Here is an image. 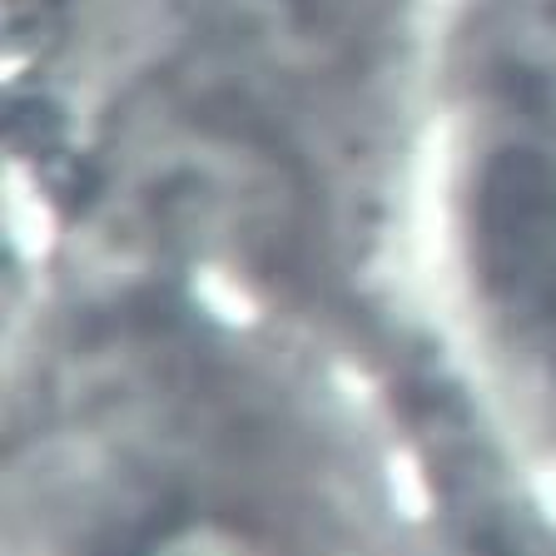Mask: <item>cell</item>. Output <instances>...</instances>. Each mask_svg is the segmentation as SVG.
<instances>
[{"mask_svg":"<svg viewBox=\"0 0 556 556\" xmlns=\"http://www.w3.org/2000/svg\"><path fill=\"white\" fill-rule=\"evenodd\" d=\"M497 60L521 104L556 135V0H502Z\"/></svg>","mask_w":556,"mask_h":556,"instance_id":"cell-4","label":"cell"},{"mask_svg":"<svg viewBox=\"0 0 556 556\" xmlns=\"http://www.w3.org/2000/svg\"><path fill=\"white\" fill-rule=\"evenodd\" d=\"M110 199L160 249L224 258L274 254L293 219V185L264 139L189 110L135 129Z\"/></svg>","mask_w":556,"mask_h":556,"instance_id":"cell-1","label":"cell"},{"mask_svg":"<svg viewBox=\"0 0 556 556\" xmlns=\"http://www.w3.org/2000/svg\"><path fill=\"white\" fill-rule=\"evenodd\" d=\"M472 194L482 293L556 382V150L497 144Z\"/></svg>","mask_w":556,"mask_h":556,"instance_id":"cell-2","label":"cell"},{"mask_svg":"<svg viewBox=\"0 0 556 556\" xmlns=\"http://www.w3.org/2000/svg\"><path fill=\"white\" fill-rule=\"evenodd\" d=\"M135 556H289L254 521L229 511H189L164 527H154Z\"/></svg>","mask_w":556,"mask_h":556,"instance_id":"cell-5","label":"cell"},{"mask_svg":"<svg viewBox=\"0 0 556 556\" xmlns=\"http://www.w3.org/2000/svg\"><path fill=\"white\" fill-rule=\"evenodd\" d=\"M233 55L293 85L338 80L382 40L397 0H199Z\"/></svg>","mask_w":556,"mask_h":556,"instance_id":"cell-3","label":"cell"}]
</instances>
